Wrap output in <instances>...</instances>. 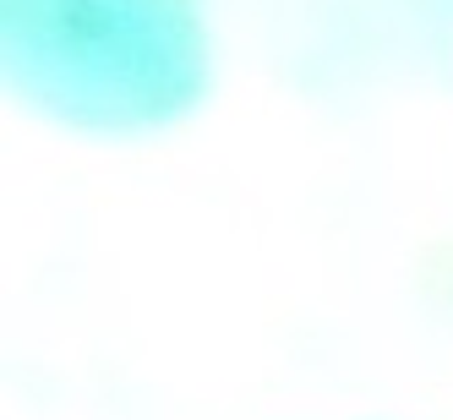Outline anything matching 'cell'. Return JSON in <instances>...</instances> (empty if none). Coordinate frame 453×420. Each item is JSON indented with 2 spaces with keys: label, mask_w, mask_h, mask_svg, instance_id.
I'll list each match as a JSON object with an SVG mask.
<instances>
[{
  "label": "cell",
  "mask_w": 453,
  "mask_h": 420,
  "mask_svg": "<svg viewBox=\"0 0 453 420\" xmlns=\"http://www.w3.org/2000/svg\"><path fill=\"white\" fill-rule=\"evenodd\" d=\"M6 88L82 132H148L208 88L191 0H0Z\"/></svg>",
  "instance_id": "6da1fadb"
}]
</instances>
